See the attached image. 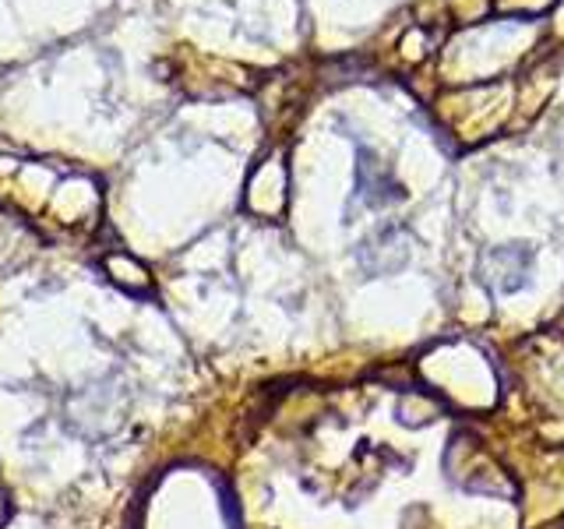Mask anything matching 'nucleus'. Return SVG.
<instances>
[{
    "label": "nucleus",
    "mask_w": 564,
    "mask_h": 529,
    "mask_svg": "<svg viewBox=\"0 0 564 529\" xmlns=\"http://www.w3.org/2000/svg\"><path fill=\"white\" fill-rule=\"evenodd\" d=\"M529 269H533V251L522 244H505L490 247L480 261V279L494 293H516L529 282Z\"/></svg>",
    "instance_id": "f257e3e1"
},
{
    "label": "nucleus",
    "mask_w": 564,
    "mask_h": 529,
    "mask_svg": "<svg viewBox=\"0 0 564 529\" xmlns=\"http://www.w3.org/2000/svg\"><path fill=\"white\" fill-rule=\"evenodd\" d=\"M405 258H410V237L399 226H384L375 237H367L360 244V264L370 276H388L399 272Z\"/></svg>",
    "instance_id": "f03ea898"
},
{
    "label": "nucleus",
    "mask_w": 564,
    "mask_h": 529,
    "mask_svg": "<svg viewBox=\"0 0 564 529\" xmlns=\"http://www.w3.org/2000/svg\"><path fill=\"white\" fill-rule=\"evenodd\" d=\"M357 191L367 205H388L402 198V187L392 181V173H388L384 163H378L367 149L360 152V163H357Z\"/></svg>",
    "instance_id": "7ed1b4c3"
},
{
    "label": "nucleus",
    "mask_w": 564,
    "mask_h": 529,
    "mask_svg": "<svg viewBox=\"0 0 564 529\" xmlns=\"http://www.w3.org/2000/svg\"><path fill=\"white\" fill-rule=\"evenodd\" d=\"M102 272L110 276L113 287H120L123 293H131V296H149L152 293V272L141 264L134 255L128 251H110L102 258Z\"/></svg>",
    "instance_id": "20e7f679"
},
{
    "label": "nucleus",
    "mask_w": 564,
    "mask_h": 529,
    "mask_svg": "<svg viewBox=\"0 0 564 529\" xmlns=\"http://www.w3.org/2000/svg\"><path fill=\"white\" fill-rule=\"evenodd\" d=\"M8 519H11V501H8V494L0 490V529H4Z\"/></svg>",
    "instance_id": "39448f33"
}]
</instances>
